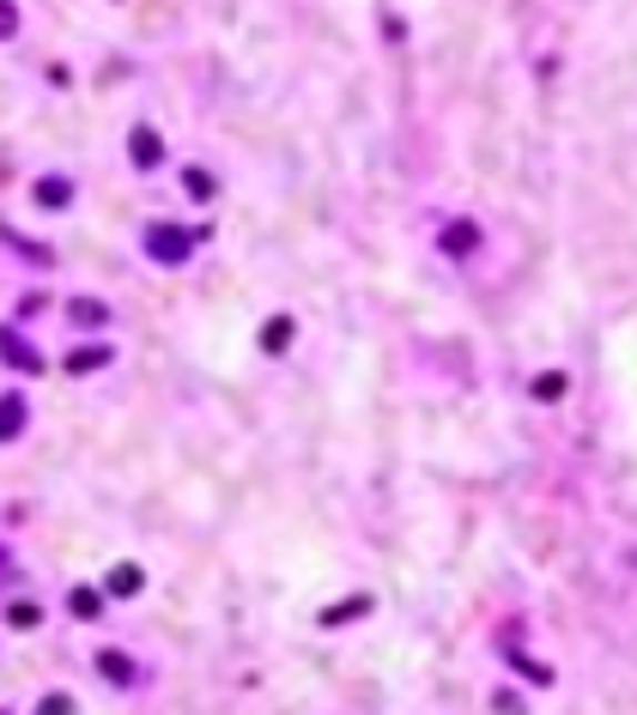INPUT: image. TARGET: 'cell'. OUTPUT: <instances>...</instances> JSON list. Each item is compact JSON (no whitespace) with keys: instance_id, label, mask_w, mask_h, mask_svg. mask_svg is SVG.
Listing matches in <instances>:
<instances>
[{"instance_id":"obj_1","label":"cell","mask_w":637,"mask_h":715,"mask_svg":"<svg viewBox=\"0 0 637 715\" xmlns=\"http://www.w3.org/2000/svg\"><path fill=\"white\" fill-rule=\"evenodd\" d=\"M12 425H19V400H7V407H0V431H12Z\"/></svg>"},{"instance_id":"obj_2","label":"cell","mask_w":637,"mask_h":715,"mask_svg":"<svg viewBox=\"0 0 637 715\" xmlns=\"http://www.w3.org/2000/svg\"><path fill=\"white\" fill-rule=\"evenodd\" d=\"M7 31H12V7L0 0V37H7Z\"/></svg>"}]
</instances>
